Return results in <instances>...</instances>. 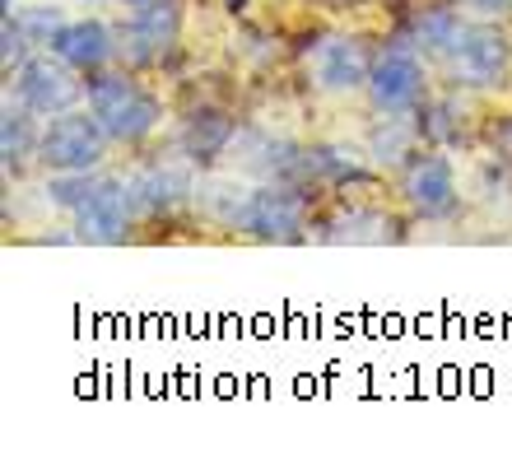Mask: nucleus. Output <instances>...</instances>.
I'll return each mask as SVG.
<instances>
[{
  "label": "nucleus",
  "mask_w": 512,
  "mask_h": 461,
  "mask_svg": "<svg viewBox=\"0 0 512 461\" xmlns=\"http://www.w3.org/2000/svg\"><path fill=\"white\" fill-rule=\"evenodd\" d=\"M229 5H233V10H247V5H252V0H229Z\"/></svg>",
  "instance_id": "20"
},
{
  "label": "nucleus",
  "mask_w": 512,
  "mask_h": 461,
  "mask_svg": "<svg viewBox=\"0 0 512 461\" xmlns=\"http://www.w3.org/2000/svg\"><path fill=\"white\" fill-rule=\"evenodd\" d=\"M489 150H494V159L499 163H512V112L489 126Z\"/></svg>",
  "instance_id": "18"
},
{
  "label": "nucleus",
  "mask_w": 512,
  "mask_h": 461,
  "mask_svg": "<svg viewBox=\"0 0 512 461\" xmlns=\"http://www.w3.org/2000/svg\"><path fill=\"white\" fill-rule=\"evenodd\" d=\"M229 229L247 233L256 243H303V238H308V201H303V187H289V182L247 187L238 210L229 215Z\"/></svg>",
  "instance_id": "2"
},
{
  "label": "nucleus",
  "mask_w": 512,
  "mask_h": 461,
  "mask_svg": "<svg viewBox=\"0 0 512 461\" xmlns=\"http://www.w3.org/2000/svg\"><path fill=\"white\" fill-rule=\"evenodd\" d=\"M10 19L24 28V38L33 47H52V38L66 28V10L61 5H19V10H10Z\"/></svg>",
  "instance_id": "16"
},
{
  "label": "nucleus",
  "mask_w": 512,
  "mask_h": 461,
  "mask_svg": "<svg viewBox=\"0 0 512 461\" xmlns=\"http://www.w3.org/2000/svg\"><path fill=\"white\" fill-rule=\"evenodd\" d=\"M466 14L475 19H499V14H512V0H457Z\"/></svg>",
  "instance_id": "19"
},
{
  "label": "nucleus",
  "mask_w": 512,
  "mask_h": 461,
  "mask_svg": "<svg viewBox=\"0 0 512 461\" xmlns=\"http://www.w3.org/2000/svg\"><path fill=\"white\" fill-rule=\"evenodd\" d=\"M364 94L378 112H419L429 103V70H424V61L410 47L382 52L373 61V75H368Z\"/></svg>",
  "instance_id": "7"
},
{
  "label": "nucleus",
  "mask_w": 512,
  "mask_h": 461,
  "mask_svg": "<svg viewBox=\"0 0 512 461\" xmlns=\"http://www.w3.org/2000/svg\"><path fill=\"white\" fill-rule=\"evenodd\" d=\"M103 182V173L98 168H89V173H52L47 177V201L56 205V210H75V205L89 201V191Z\"/></svg>",
  "instance_id": "17"
},
{
  "label": "nucleus",
  "mask_w": 512,
  "mask_h": 461,
  "mask_svg": "<svg viewBox=\"0 0 512 461\" xmlns=\"http://www.w3.org/2000/svg\"><path fill=\"white\" fill-rule=\"evenodd\" d=\"M415 140H419V126L410 122V112H382L378 126L368 131V154L378 163H405L415 154Z\"/></svg>",
  "instance_id": "15"
},
{
  "label": "nucleus",
  "mask_w": 512,
  "mask_h": 461,
  "mask_svg": "<svg viewBox=\"0 0 512 461\" xmlns=\"http://www.w3.org/2000/svg\"><path fill=\"white\" fill-rule=\"evenodd\" d=\"M84 103H89V112L103 122L112 145H140V140H149L163 122V103L149 94L135 75H126V70H108V66L94 70Z\"/></svg>",
  "instance_id": "1"
},
{
  "label": "nucleus",
  "mask_w": 512,
  "mask_h": 461,
  "mask_svg": "<svg viewBox=\"0 0 512 461\" xmlns=\"http://www.w3.org/2000/svg\"><path fill=\"white\" fill-rule=\"evenodd\" d=\"M52 52L61 61H70L75 70H84V75H94L117 56V28L103 24V19H89V14L66 19V28L52 38Z\"/></svg>",
  "instance_id": "12"
},
{
  "label": "nucleus",
  "mask_w": 512,
  "mask_h": 461,
  "mask_svg": "<svg viewBox=\"0 0 512 461\" xmlns=\"http://www.w3.org/2000/svg\"><path fill=\"white\" fill-rule=\"evenodd\" d=\"M461 28H466V10L461 5H429V10H419L410 19V38L405 42L424 56H447Z\"/></svg>",
  "instance_id": "14"
},
{
  "label": "nucleus",
  "mask_w": 512,
  "mask_h": 461,
  "mask_svg": "<svg viewBox=\"0 0 512 461\" xmlns=\"http://www.w3.org/2000/svg\"><path fill=\"white\" fill-rule=\"evenodd\" d=\"M42 145V126L38 112L28 103H5V117H0V154H5V173H24L28 159H38Z\"/></svg>",
  "instance_id": "13"
},
{
  "label": "nucleus",
  "mask_w": 512,
  "mask_h": 461,
  "mask_svg": "<svg viewBox=\"0 0 512 461\" xmlns=\"http://www.w3.org/2000/svg\"><path fill=\"white\" fill-rule=\"evenodd\" d=\"M233 145H238V117H229L224 108H196L177 126V150L191 168H215Z\"/></svg>",
  "instance_id": "10"
},
{
  "label": "nucleus",
  "mask_w": 512,
  "mask_h": 461,
  "mask_svg": "<svg viewBox=\"0 0 512 461\" xmlns=\"http://www.w3.org/2000/svg\"><path fill=\"white\" fill-rule=\"evenodd\" d=\"M131 182V201L135 215H168L196 191V177H191L187 163H149L140 173L126 177Z\"/></svg>",
  "instance_id": "11"
},
{
  "label": "nucleus",
  "mask_w": 512,
  "mask_h": 461,
  "mask_svg": "<svg viewBox=\"0 0 512 461\" xmlns=\"http://www.w3.org/2000/svg\"><path fill=\"white\" fill-rule=\"evenodd\" d=\"M447 75L461 89H499L512 75V38L508 28L494 19H466V28L457 33L452 52L443 56Z\"/></svg>",
  "instance_id": "3"
},
{
  "label": "nucleus",
  "mask_w": 512,
  "mask_h": 461,
  "mask_svg": "<svg viewBox=\"0 0 512 461\" xmlns=\"http://www.w3.org/2000/svg\"><path fill=\"white\" fill-rule=\"evenodd\" d=\"M70 219H75V238H80V243H94V247L126 243V233H131V224H135L131 182L103 173V182L89 191V201L70 210Z\"/></svg>",
  "instance_id": "6"
},
{
  "label": "nucleus",
  "mask_w": 512,
  "mask_h": 461,
  "mask_svg": "<svg viewBox=\"0 0 512 461\" xmlns=\"http://www.w3.org/2000/svg\"><path fill=\"white\" fill-rule=\"evenodd\" d=\"M401 196L419 219H447L457 210V168L447 154H415L401 163Z\"/></svg>",
  "instance_id": "8"
},
{
  "label": "nucleus",
  "mask_w": 512,
  "mask_h": 461,
  "mask_svg": "<svg viewBox=\"0 0 512 461\" xmlns=\"http://www.w3.org/2000/svg\"><path fill=\"white\" fill-rule=\"evenodd\" d=\"M108 145H112V136L103 131V122H98L94 112L70 108L42 122L38 163L47 173H89V168H103Z\"/></svg>",
  "instance_id": "4"
},
{
  "label": "nucleus",
  "mask_w": 512,
  "mask_h": 461,
  "mask_svg": "<svg viewBox=\"0 0 512 461\" xmlns=\"http://www.w3.org/2000/svg\"><path fill=\"white\" fill-rule=\"evenodd\" d=\"M84 94H89V75L75 70L70 61H61L52 47L28 56L24 66L14 70V98L28 103L38 117H56V112L80 108Z\"/></svg>",
  "instance_id": "5"
},
{
  "label": "nucleus",
  "mask_w": 512,
  "mask_h": 461,
  "mask_svg": "<svg viewBox=\"0 0 512 461\" xmlns=\"http://www.w3.org/2000/svg\"><path fill=\"white\" fill-rule=\"evenodd\" d=\"M373 61L378 56L368 52L364 38H350V33H336V38H322L317 52H312V80L326 94H359L373 75Z\"/></svg>",
  "instance_id": "9"
}]
</instances>
